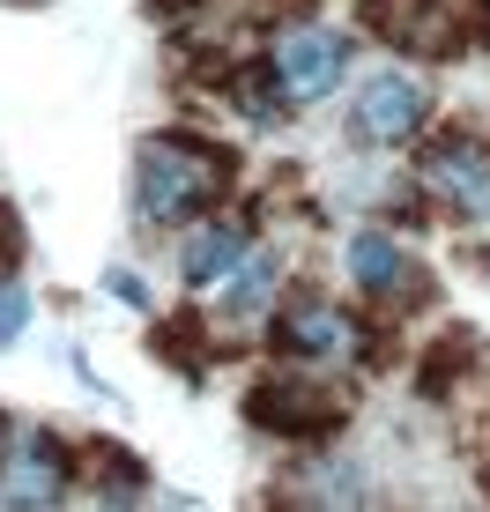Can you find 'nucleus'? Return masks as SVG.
Wrapping results in <instances>:
<instances>
[{"label": "nucleus", "mask_w": 490, "mask_h": 512, "mask_svg": "<svg viewBox=\"0 0 490 512\" xmlns=\"http://www.w3.org/2000/svg\"><path fill=\"white\" fill-rule=\"evenodd\" d=\"M431 179L461 201V216H490V149L483 141H446L431 156Z\"/></svg>", "instance_id": "obj_5"}, {"label": "nucleus", "mask_w": 490, "mask_h": 512, "mask_svg": "<svg viewBox=\"0 0 490 512\" xmlns=\"http://www.w3.org/2000/svg\"><path fill=\"white\" fill-rule=\"evenodd\" d=\"M342 67H349V45L335 30H290L275 45V90H283V104H320L342 82Z\"/></svg>", "instance_id": "obj_2"}, {"label": "nucleus", "mask_w": 490, "mask_h": 512, "mask_svg": "<svg viewBox=\"0 0 490 512\" xmlns=\"http://www.w3.org/2000/svg\"><path fill=\"white\" fill-rule=\"evenodd\" d=\"M149 8H156V15H171V8H194V0H149Z\"/></svg>", "instance_id": "obj_13"}, {"label": "nucleus", "mask_w": 490, "mask_h": 512, "mask_svg": "<svg viewBox=\"0 0 490 512\" xmlns=\"http://www.w3.org/2000/svg\"><path fill=\"white\" fill-rule=\"evenodd\" d=\"M349 282H357V290H372V297H387L401 275H409V253H401L394 238H379V231H364V238H349Z\"/></svg>", "instance_id": "obj_8"}, {"label": "nucleus", "mask_w": 490, "mask_h": 512, "mask_svg": "<svg viewBox=\"0 0 490 512\" xmlns=\"http://www.w3.org/2000/svg\"><path fill=\"white\" fill-rule=\"evenodd\" d=\"M238 156L216 149V141H194V134H156L142 149V171H134V193H142V216L149 223H186L231 186Z\"/></svg>", "instance_id": "obj_1"}, {"label": "nucleus", "mask_w": 490, "mask_h": 512, "mask_svg": "<svg viewBox=\"0 0 490 512\" xmlns=\"http://www.w3.org/2000/svg\"><path fill=\"white\" fill-rule=\"evenodd\" d=\"M461 357H476V342H468V334H446V342L424 357V394H446V379H453Z\"/></svg>", "instance_id": "obj_9"}, {"label": "nucleus", "mask_w": 490, "mask_h": 512, "mask_svg": "<svg viewBox=\"0 0 490 512\" xmlns=\"http://www.w3.org/2000/svg\"><path fill=\"white\" fill-rule=\"evenodd\" d=\"M416 127H424V82L416 75L387 67V75H372L357 90V134L364 141H409Z\"/></svg>", "instance_id": "obj_4"}, {"label": "nucleus", "mask_w": 490, "mask_h": 512, "mask_svg": "<svg viewBox=\"0 0 490 512\" xmlns=\"http://www.w3.org/2000/svg\"><path fill=\"white\" fill-rule=\"evenodd\" d=\"M275 349L283 357H327V349H342V320L320 297H297V305H283V320H275Z\"/></svg>", "instance_id": "obj_6"}, {"label": "nucleus", "mask_w": 490, "mask_h": 512, "mask_svg": "<svg viewBox=\"0 0 490 512\" xmlns=\"http://www.w3.org/2000/svg\"><path fill=\"white\" fill-rule=\"evenodd\" d=\"M156 357H186V364H201V327H194V320L156 327Z\"/></svg>", "instance_id": "obj_11"}, {"label": "nucleus", "mask_w": 490, "mask_h": 512, "mask_svg": "<svg viewBox=\"0 0 490 512\" xmlns=\"http://www.w3.org/2000/svg\"><path fill=\"white\" fill-rule=\"evenodd\" d=\"M245 416H253L260 431H283V438H320V431L342 423V401L312 394V386H297V379H268V386L245 394Z\"/></svg>", "instance_id": "obj_3"}, {"label": "nucleus", "mask_w": 490, "mask_h": 512, "mask_svg": "<svg viewBox=\"0 0 490 512\" xmlns=\"http://www.w3.org/2000/svg\"><path fill=\"white\" fill-rule=\"evenodd\" d=\"M268 297V260H253L245 275H223V312H253Z\"/></svg>", "instance_id": "obj_10"}, {"label": "nucleus", "mask_w": 490, "mask_h": 512, "mask_svg": "<svg viewBox=\"0 0 490 512\" xmlns=\"http://www.w3.org/2000/svg\"><path fill=\"white\" fill-rule=\"evenodd\" d=\"M179 268L194 275V282H223V275H238V268H245V231H238V223H201V231L186 238Z\"/></svg>", "instance_id": "obj_7"}, {"label": "nucleus", "mask_w": 490, "mask_h": 512, "mask_svg": "<svg viewBox=\"0 0 490 512\" xmlns=\"http://www.w3.org/2000/svg\"><path fill=\"white\" fill-rule=\"evenodd\" d=\"M23 334V290H0V349Z\"/></svg>", "instance_id": "obj_12"}]
</instances>
